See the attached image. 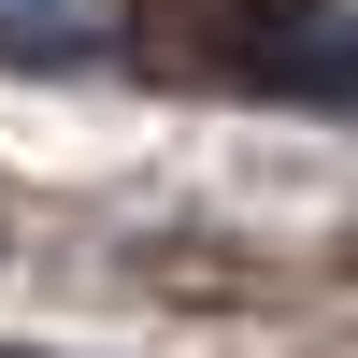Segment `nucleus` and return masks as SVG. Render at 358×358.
<instances>
[{
  "instance_id": "f257e3e1",
  "label": "nucleus",
  "mask_w": 358,
  "mask_h": 358,
  "mask_svg": "<svg viewBox=\"0 0 358 358\" xmlns=\"http://www.w3.org/2000/svg\"><path fill=\"white\" fill-rule=\"evenodd\" d=\"M29 29H43V57H72L86 29H101V0H0V43L29 57Z\"/></svg>"
}]
</instances>
